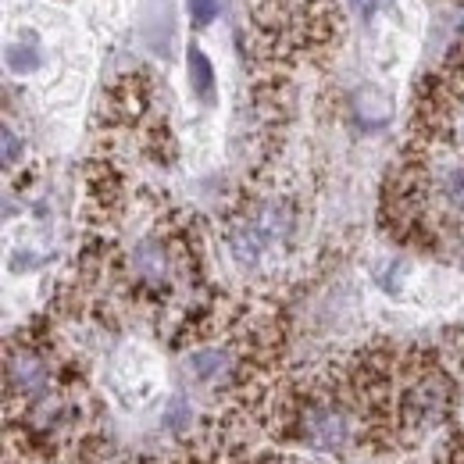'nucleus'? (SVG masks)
<instances>
[{"mask_svg":"<svg viewBox=\"0 0 464 464\" xmlns=\"http://www.w3.org/2000/svg\"><path fill=\"white\" fill-rule=\"evenodd\" d=\"M357 432L353 411L340 397H311L296 411V436L314 450H343Z\"/></svg>","mask_w":464,"mask_h":464,"instance_id":"obj_1","label":"nucleus"},{"mask_svg":"<svg viewBox=\"0 0 464 464\" xmlns=\"http://www.w3.org/2000/svg\"><path fill=\"white\" fill-rule=\"evenodd\" d=\"M450 401H454V390H450V379L436 368H421L414 375V382L404 390V401H401V421H404L411 432L425 436L429 429L443 425L447 414H450Z\"/></svg>","mask_w":464,"mask_h":464,"instance_id":"obj_2","label":"nucleus"},{"mask_svg":"<svg viewBox=\"0 0 464 464\" xmlns=\"http://www.w3.org/2000/svg\"><path fill=\"white\" fill-rule=\"evenodd\" d=\"M51 368L36 350H18L7 357V386L18 390L22 397H40L47 390Z\"/></svg>","mask_w":464,"mask_h":464,"instance_id":"obj_3","label":"nucleus"},{"mask_svg":"<svg viewBox=\"0 0 464 464\" xmlns=\"http://www.w3.org/2000/svg\"><path fill=\"white\" fill-rule=\"evenodd\" d=\"M132 272L147 283H161L169 276V254H165V243L161 239H143L136 250H132Z\"/></svg>","mask_w":464,"mask_h":464,"instance_id":"obj_4","label":"nucleus"},{"mask_svg":"<svg viewBox=\"0 0 464 464\" xmlns=\"http://www.w3.org/2000/svg\"><path fill=\"white\" fill-rule=\"evenodd\" d=\"M189 372L200 379V382H208V386H215L218 379H226L229 375V353L226 350H193L189 353Z\"/></svg>","mask_w":464,"mask_h":464,"instance_id":"obj_5","label":"nucleus"},{"mask_svg":"<svg viewBox=\"0 0 464 464\" xmlns=\"http://www.w3.org/2000/svg\"><path fill=\"white\" fill-rule=\"evenodd\" d=\"M186 64H189V90L200 101H211L215 97V68H211L208 54L200 47H189L186 51Z\"/></svg>","mask_w":464,"mask_h":464,"instance_id":"obj_6","label":"nucleus"},{"mask_svg":"<svg viewBox=\"0 0 464 464\" xmlns=\"http://www.w3.org/2000/svg\"><path fill=\"white\" fill-rule=\"evenodd\" d=\"M7 68L11 72H33V68H40V44H36V36L22 33L18 40H11V47H7Z\"/></svg>","mask_w":464,"mask_h":464,"instance_id":"obj_7","label":"nucleus"},{"mask_svg":"<svg viewBox=\"0 0 464 464\" xmlns=\"http://www.w3.org/2000/svg\"><path fill=\"white\" fill-rule=\"evenodd\" d=\"M440 193L458 215H464V169H447L440 179Z\"/></svg>","mask_w":464,"mask_h":464,"instance_id":"obj_8","label":"nucleus"},{"mask_svg":"<svg viewBox=\"0 0 464 464\" xmlns=\"http://www.w3.org/2000/svg\"><path fill=\"white\" fill-rule=\"evenodd\" d=\"M218 14V0H189V18L197 25H208Z\"/></svg>","mask_w":464,"mask_h":464,"instance_id":"obj_9","label":"nucleus"},{"mask_svg":"<svg viewBox=\"0 0 464 464\" xmlns=\"http://www.w3.org/2000/svg\"><path fill=\"white\" fill-rule=\"evenodd\" d=\"M18 158H22V140L14 136V129H11V125H4V165L11 169Z\"/></svg>","mask_w":464,"mask_h":464,"instance_id":"obj_10","label":"nucleus"}]
</instances>
